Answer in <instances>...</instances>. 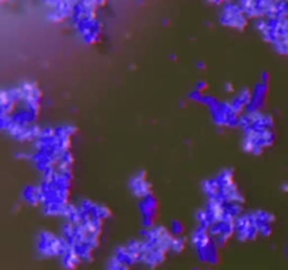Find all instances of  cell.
<instances>
[{"mask_svg":"<svg viewBox=\"0 0 288 270\" xmlns=\"http://www.w3.org/2000/svg\"><path fill=\"white\" fill-rule=\"evenodd\" d=\"M131 189L134 192L135 196H148L149 190H150V186L149 183L146 182V179L144 176V173H141L140 176H135L132 180H131Z\"/></svg>","mask_w":288,"mask_h":270,"instance_id":"8","label":"cell"},{"mask_svg":"<svg viewBox=\"0 0 288 270\" xmlns=\"http://www.w3.org/2000/svg\"><path fill=\"white\" fill-rule=\"evenodd\" d=\"M274 140V135L270 130H259V131H248L245 135L243 147L251 154H260L261 149L269 147Z\"/></svg>","mask_w":288,"mask_h":270,"instance_id":"1","label":"cell"},{"mask_svg":"<svg viewBox=\"0 0 288 270\" xmlns=\"http://www.w3.org/2000/svg\"><path fill=\"white\" fill-rule=\"evenodd\" d=\"M273 45H274V48L277 49V52L283 54V55H288V41L279 39V41H276Z\"/></svg>","mask_w":288,"mask_h":270,"instance_id":"9","label":"cell"},{"mask_svg":"<svg viewBox=\"0 0 288 270\" xmlns=\"http://www.w3.org/2000/svg\"><path fill=\"white\" fill-rule=\"evenodd\" d=\"M76 24H77V30L80 33V36L92 42L94 41V38L99 36V31H100V26H99V21L94 19L93 16H86V17H79V19H74Z\"/></svg>","mask_w":288,"mask_h":270,"instance_id":"4","label":"cell"},{"mask_svg":"<svg viewBox=\"0 0 288 270\" xmlns=\"http://www.w3.org/2000/svg\"><path fill=\"white\" fill-rule=\"evenodd\" d=\"M233 230H235V224H233L232 217H228V215H223L221 220H218L216 223L210 227V231L218 242L226 241L229 235L233 232Z\"/></svg>","mask_w":288,"mask_h":270,"instance_id":"5","label":"cell"},{"mask_svg":"<svg viewBox=\"0 0 288 270\" xmlns=\"http://www.w3.org/2000/svg\"><path fill=\"white\" fill-rule=\"evenodd\" d=\"M235 230H236L238 236L241 239L254 238V235L257 233V225H256V221H254V217L253 215L241 217L235 224Z\"/></svg>","mask_w":288,"mask_h":270,"instance_id":"6","label":"cell"},{"mask_svg":"<svg viewBox=\"0 0 288 270\" xmlns=\"http://www.w3.org/2000/svg\"><path fill=\"white\" fill-rule=\"evenodd\" d=\"M111 270H127V269H125V268H124V266L121 265L120 262H115V266H114V268H112Z\"/></svg>","mask_w":288,"mask_h":270,"instance_id":"10","label":"cell"},{"mask_svg":"<svg viewBox=\"0 0 288 270\" xmlns=\"http://www.w3.org/2000/svg\"><path fill=\"white\" fill-rule=\"evenodd\" d=\"M51 9L48 11V17L54 21H59V20H64L68 17L73 10H72V4L71 3H62V1H58V3H49Z\"/></svg>","mask_w":288,"mask_h":270,"instance_id":"7","label":"cell"},{"mask_svg":"<svg viewBox=\"0 0 288 270\" xmlns=\"http://www.w3.org/2000/svg\"><path fill=\"white\" fill-rule=\"evenodd\" d=\"M221 23L225 26H229L233 28H242L246 26V17L242 10L241 4H233L229 3L221 13Z\"/></svg>","mask_w":288,"mask_h":270,"instance_id":"2","label":"cell"},{"mask_svg":"<svg viewBox=\"0 0 288 270\" xmlns=\"http://www.w3.org/2000/svg\"><path fill=\"white\" fill-rule=\"evenodd\" d=\"M65 248V243L62 242L61 239H58L56 236L51 235V233H41L39 235V243H38V249L42 255L45 256H55L62 253Z\"/></svg>","mask_w":288,"mask_h":270,"instance_id":"3","label":"cell"}]
</instances>
